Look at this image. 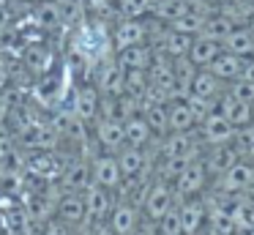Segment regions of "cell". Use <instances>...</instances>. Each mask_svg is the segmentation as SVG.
Returning a JSON list of instances; mask_svg holds the SVG:
<instances>
[{"mask_svg": "<svg viewBox=\"0 0 254 235\" xmlns=\"http://www.w3.org/2000/svg\"><path fill=\"white\" fill-rule=\"evenodd\" d=\"M96 140L101 148L110 153H118L126 145V131H123V120L118 118H96Z\"/></svg>", "mask_w": 254, "mask_h": 235, "instance_id": "cell-11", "label": "cell"}, {"mask_svg": "<svg viewBox=\"0 0 254 235\" xmlns=\"http://www.w3.org/2000/svg\"><path fill=\"white\" fill-rule=\"evenodd\" d=\"M238 158H241L238 148L232 145V142H224V145H210L208 151H205L202 161H205V167H208L210 178H219V175L224 172V169H230Z\"/></svg>", "mask_w": 254, "mask_h": 235, "instance_id": "cell-10", "label": "cell"}, {"mask_svg": "<svg viewBox=\"0 0 254 235\" xmlns=\"http://www.w3.org/2000/svg\"><path fill=\"white\" fill-rule=\"evenodd\" d=\"M134 235H159V230H156V224L150 222V224H145V227H137V233Z\"/></svg>", "mask_w": 254, "mask_h": 235, "instance_id": "cell-42", "label": "cell"}, {"mask_svg": "<svg viewBox=\"0 0 254 235\" xmlns=\"http://www.w3.org/2000/svg\"><path fill=\"white\" fill-rule=\"evenodd\" d=\"M241 235H254V227H252V230H246V233H241Z\"/></svg>", "mask_w": 254, "mask_h": 235, "instance_id": "cell-45", "label": "cell"}, {"mask_svg": "<svg viewBox=\"0 0 254 235\" xmlns=\"http://www.w3.org/2000/svg\"><path fill=\"white\" fill-rule=\"evenodd\" d=\"M107 44H110V38H107V30L101 25H85L82 30L77 33V41H74V47H77V52L82 55V58L88 60H96L101 52L107 49Z\"/></svg>", "mask_w": 254, "mask_h": 235, "instance_id": "cell-8", "label": "cell"}, {"mask_svg": "<svg viewBox=\"0 0 254 235\" xmlns=\"http://www.w3.org/2000/svg\"><path fill=\"white\" fill-rule=\"evenodd\" d=\"M205 19H208V16L194 14V11H183L178 19L170 22V27H172V30H181V33H189V36H199V30H202Z\"/></svg>", "mask_w": 254, "mask_h": 235, "instance_id": "cell-35", "label": "cell"}, {"mask_svg": "<svg viewBox=\"0 0 254 235\" xmlns=\"http://www.w3.org/2000/svg\"><path fill=\"white\" fill-rule=\"evenodd\" d=\"M6 82H8V71L3 69V63H0V87H6Z\"/></svg>", "mask_w": 254, "mask_h": 235, "instance_id": "cell-43", "label": "cell"}, {"mask_svg": "<svg viewBox=\"0 0 254 235\" xmlns=\"http://www.w3.org/2000/svg\"><path fill=\"white\" fill-rule=\"evenodd\" d=\"M139 227V208L121 200L110 211V233L112 235H134Z\"/></svg>", "mask_w": 254, "mask_h": 235, "instance_id": "cell-9", "label": "cell"}, {"mask_svg": "<svg viewBox=\"0 0 254 235\" xmlns=\"http://www.w3.org/2000/svg\"><path fill=\"white\" fill-rule=\"evenodd\" d=\"M96 87H99L101 96H121V93L126 90V85H123V69L118 63L101 66L99 79H96Z\"/></svg>", "mask_w": 254, "mask_h": 235, "instance_id": "cell-21", "label": "cell"}, {"mask_svg": "<svg viewBox=\"0 0 254 235\" xmlns=\"http://www.w3.org/2000/svg\"><path fill=\"white\" fill-rule=\"evenodd\" d=\"M194 158H199V156H161V161L156 164V178L170 180L172 183V180H175L178 175L194 161Z\"/></svg>", "mask_w": 254, "mask_h": 235, "instance_id": "cell-29", "label": "cell"}, {"mask_svg": "<svg viewBox=\"0 0 254 235\" xmlns=\"http://www.w3.org/2000/svg\"><path fill=\"white\" fill-rule=\"evenodd\" d=\"M186 101H189V107H191V112H194V120H197V126L202 123V120L216 109V101H208V98H199V96H189Z\"/></svg>", "mask_w": 254, "mask_h": 235, "instance_id": "cell-38", "label": "cell"}, {"mask_svg": "<svg viewBox=\"0 0 254 235\" xmlns=\"http://www.w3.org/2000/svg\"><path fill=\"white\" fill-rule=\"evenodd\" d=\"M252 183H254V161H249V158H238L230 169H224L216 178V186L224 189L227 194H243Z\"/></svg>", "mask_w": 254, "mask_h": 235, "instance_id": "cell-4", "label": "cell"}, {"mask_svg": "<svg viewBox=\"0 0 254 235\" xmlns=\"http://www.w3.org/2000/svg\"><path fill=\"white\" fill-rule=\"evenodd\" d=\"M224 90H227L224 82H221L216 74H210L208 69H197V74H194V79H191V96L216 101V98H219Z\"/></svg>", "mask_w": 254, "mask_h": 235, "instance_id": "cell-18", "label": "cell"}, {"mask_svg": "<svg viewBox=\"0 0 254 235\" xmlns=\"http://www.w3.org/2000/svg\"><path fill=\"white\" fill-rule=\"evenodd\" d=\"M22 63L28 66L30 71H36V74H47V71L52 69V52L47 47L30 44V47H25V52H22Z\"/></svg>", "mask_w": 254, "mask_h": 235, "instance_id": "cell-28", "label": "cell"}, {"mask_svg": "<svg viewBox=\"0 0 254 235\" xmlns=\"http://www.w3.org/2000/svg\"><path fill=\"white\" fill-rule=\"evenodd\" d=\"M39 16H41V22H44L47 27H52V25H61V22H66V14H63V5L61 3H44L39 8Z\"/></svg>", "mask_w": 254, "mask_h": 235, "instance_id": "cell-37", "label": "cell"}, {"mask_svg": "<svg viewBox=\"0 0 254 235\" xmlns=\"http://www.w3.org/2000/svg\"><path fill=\"white\" fill-rule=\"evenodd\" d=\"M208 180H210V172H208V167H205L202 156L194 158V161L172 180V189H175L178 202L189 200V197H199L205 189H208Z\"/></svg>", "mask_w": 254, "mask_h": 235, "instance_id": "cell-1", "label": "cell"}, {"mask_svg": "<svg viewBox=\"0 0 254 235\" xmlns=\"http://www.w3.org/2000/svg\"><path fill=\"white\" fill-rule=\"evenodd\" d=\"M85 213H88L90 219H107L112 211V197H110V189H104V186H99L93 180V183L85 186Z\"/></svg>", "mask_w": 254, "mask_h": 235, "instance_id": "cell-13", "label": "cell"}, {"mask_svg": "<svg viewBox=\"0 0 254 235\" xmlns=\"http://www.w3.org/2000/svg\"><path fill=\"white\" fill-rule=\"evenodd\" d=\"M50 202L44 200V197H36L33 202H30V213H33V216H39V219H44V216H50Z\"/></svg>", "mask_w": 254, "mask_h": 235, "instance_id": "cell-40", "label": "cell"}, {"mask_svg": "<svg viewBox=\"0 0 254 235\" xmlns=\"http://www.w3.org/2000/svg\"><path fill=\"white\" fill-rule=\"evenodd\" d=\"M235 131H238V126H232L230 120H227L221 112H216V109L197 126V134H199V140H202L205 148L232 142V140H235Z\"/></svg>", "mask_w": 254, "mask_h": 235, "instance_id": "cell-3", "label": "cell"}, {"mask_svg": "<svg viewBox=\"0 0 254 235\" xmlns=\"http://www.w3.org/2000/svg\"><path fill=\"white\" fill-rule=\"evenodd\" d=\"M232 216H235V224H238L241 233L252 230L254 227V200H249V197L235 200V205H232Z\"/></svg>", "mask_w": 254, "mask_h": 235, "instance_id": "cell-34", "label": "cell"}, {"mask_svg": "<svg viewBox=\"0 0 254 235\" xmlns=\"http://www.w3.org/2000/svg\"><path fill=\"white\" fill-rule=\"evenodd\" d=\"M99 101H101V93L96 85H82L74 96V107L71 112L77 115L79 120H96L99 118Z\"/></svg>", "mask_w": 254, "mask_h": 235, "instance_id": "cell-15", "label": "cell"}, {"mask_svg": "<svg viewBox=\"0 0 254 235\" xmlns=\"http://www.w3.org/2000/svg\"><path fill=\"white\" fill-rule=\"evenodd\" d=\"M227 90H230L232 96H238L241 101H249V104H254V82L243 79V77H238V79H232Z\"/></svg>", "mask_w": 254, "mask_h": 235, "instance_id": "cell-39", "label": "cell"}, {"mask_svg": "<svg viewBox=\"0 0 254 235\" xmlns=\"http://www.w3.org/2000/svg\"><path fill=\"white\" fill-rule=\"evenodd\" d=\"M118 164H121L123 178H137V175H142V172H148V169H150L145 151H142V148H137V145H128V142L118 151Z\"/></svg>", "mask_w": 254, "mask_h": 235, "instance_id": "cell-14", "label": "cell"}, {"mask_svg": "<svg viewBox=\"0 0 254 235\" xmlns=\"http://www.w3.org/2000/svg\"><path fill=\"white\" fill-rule=\"evenodd\" d=\"M178 211H181V227L183 235H199L208 227V202L199 197H189V200L178 202Z\"/></svg>", "mask_w": 254, "mask_h": 235, "instance_id": "cell-5", "label": "cell"}, {"mask_svg": "<svg viewBox=\"0 0 254 235\" xmlns=\"http://www.w3.org/2000/svg\"><path fill=\"white\" fill-rule=\"evenodd\" d=\"M175 205H178V197H175L172 183L170 180H161V178H153L148 194H145V202H142L145 219H148V222H159V219Z\"/></svg>", "mask_w": 254, "mask_h": 235, "instance_id": "cell-2", "label": "cell"}, {"mask_svg": "<svg viewBox=\"0 0 254 235\" xmlns=\"http://www.w3.org/2000/svg\"><path fill=\"white\" fill-rule=\"evenodd\" d=\"M232 22L227 19L224 14H219V11H213V14L205 19V25H202V30H199V36H205V38H213V41H224L227 36H230V30H232Z\"/></svg>", "mask_w": 254, "mask_h": 235, "instance_id": "cell-31", "label": "cell"}, {"mask_svg": "<svg viewBox=\"0 0 254 235\" xmlns=\"http://www.w3.org/2000/svg\"><path fill=\"white\" fill-rule=\"evenodd\" d=\"M167 112H170V131H191L197 129V120H194V112L189 107V101H170L167 104Z\"/></svg>", "mask_w": 254, "mask_h": 235, "instance_id": "cell-24", "label": "cell"}, {"mask_svg": "<svg viewBox=\"0 0 254 235\" xmlns=\"http://www.w3.org/2000/svg\"><path fill=\"white\" fill-rule=\"evenodd\" d=\"M123 85H126L123 93H131V96L142 98L145 90H148V85H150L148 69H128V71H123Z\"/></svg>", "mask_w": 254, "mask_h": 235, "instance_id": "cell-33", "label": "cell"}, {"mask_svg": "<svg viewBox=\"0 0 254 235\" xmlns=\"http://www.w3.org/2000/svg\"><path fill=\"white\" fill-rule=\"evenodd\" d=\"M142 118L148 120L150 131H153L156 137L170 134V112H167V104H145Z\"/></svg>", "mask_w": 254, "mask_h": 235, "instance_id": "cell-27", "label": "cell"}, {"mask_svg": "<svg viewBox=\"0 0 254 235\" xmlns=\"http://www.w3.org/2000/svg\"><path fill=\"white\" fill-rule=\"evenodd\" d=\"M156 230H159V235H183V227H181V211L175 208H170V211L164 213V216L159 219V222H153Z\"/></svg>", "mask_w": 254, "mask_h": 235, "instance_id": "cell-36", "label": "cell"}, {"mask_svg": "<svg viewBox=\"0 0 254 235\" xmlns=\"http://www.w3.org/2000/svg\"><path fill=\"white\" fill-rule=\"evenodd\" d=\"M216 112H221L227 120H230L232 126H246L254 120V104L249 101H241L238 96H232L230 90H224L219 98H216Z\"/></svg>", "mask_w": 254, "mask_h": 235, "instance_id": "cell-6", "label": "cell"}, {"mask_svg": "<svg viewBox=\"0 0 254 235\" xmlns=\"http://www.w3.org/2000/svg\"><path fill=\"white\" fill-rule=\"evenodd\" d=\"M243 79L254 82V58H246V63H243V71H241Z\"/></svg>", "mask_w": 254, "mask_h": 235, "instance_id": "cell-41", "label": "cell"}, {"mask_svg": "<svg viewBox=\"0 0 254 235\" xmlns=\"http://www.w3.org/2000/svg\"><path fill=\"white\" fill-rule=\"evenodd\" d=\"M58 216L63 219L66 224H79L88 219V213H85V200L82 194H63L61 202H58Z\"/></svg>", "mask_w": 254, "mask_h": 235, "instance_id": "cell-25", "label": "cell"}, {"mask_svg": "<svg viewBox=\"0 0 254 235\" xmlns=\"http://www.w3.org/2000/svg\"><path fill=\"white\" fill-rule=\"evenodd\" d=\"M208 3H210V5H216V8H219V5L224 3V0H208Z\"/></svg>", "mask_w": 254, "mask_h": 235, "instance_id": "cell-44", "label": "cell"}, {"mask_svg": "<svg viewBox=\"0 0 254 235\" xmlns=\"http://www.w3.org/2000/svg\"><path fill=\"white\" fill-rule=\"evenodd\" d=\"M123 131H126V142L128 145H137V148H145L148 142H153V131H150L148 120L142 118V112L134 115V118L123 120Z\"/></svg>", "mask_w": 254, "mask_h": 235, "instance_id": "cell-23", "label": "cell"}, {"mask_svg": "<svg viewBox=\"0 0 254 235\" xmlns=\"http://www.w3.org/2000/svg\"><path fill=\"white\" fill-rule=\"evenodd\" d=\"M208 227L213 230L216 235H241L235 224V216H232V208L230 205H216L208 208Z\"/></svg>", "mask_w": 254, "mask_h": 235, "instance_id": "cell-22", "label": "cell"}, {"mask_svg": "<svg viewBox=\"0 0 254 235\" xmlns=\"http://www.w3.org/2000/svg\"><path fill=\"white\" fill-rule=\"evenodd\" d=\"M148 41V22L142 19H121L112 30V47L115 52L126 47H134V44H145Z\"/></svg>", "mask_w": 254, "mask_h": 235, "instance_id": "cell-7", "label": "cell"}, {"mask_svg": "<svg viewBox=\"0 0 254 235\" xmlns=\"http://www.w3.org/2000/svg\"><path fill=\"white\" fill-rule=\"evenodd\" d=\"M90 175H93V180L99 186H104V189H118V186L123 183V172H121V164H118V156H99L93 161V167H90Z\"/></svg>", "mask_w": 254, "mask_h": 235, "instance_id": "cell-12", "label": "cell"}, {"mask_svg": "<svg viewBox=\"0 0 254 235\" xmlns=\"http://www.w3.org/2000/svg\"><path fill=\"white\" fill-rule=\"evenodd\" d=\"M118 66H121L123 71L128 69H148L150 63H153V47H150L148 41L145 44H134V47H126L118 52Z\"/></svg>", "mask_w": 254, "mask_h": 235, "instance_id": "cell-17", "label": "cell"}, {"mask_svg": "<svg viewBox=\"0 0 254 235\" xmlns=\"http://www.w3.org/2000/svg\"><path fill=\"white\" fill-rule=\"evenodd\" d=\"M221 47L232 55H241V58H249L254 52V27L249 25H235L230 30V36L221 41Z\"/></svg>", "mask_w": 254, "mask_h": 235, "instance_id": "cell-19", "label": "cell"}, {"mask_svg": "<svg viewBox=\"0 0 254 235\" xmlns=\"http://www.w3.org/2000/svg\"><path fill=\"white\" fill-rule=\"evenodd\" d=\"M159 0H115V11L123 19H142L145 14L153 11Z\"/></svg>", "mask_w": 254, "mask_h": 235, "instance_id": "cell-32", "label": "cell"}, {"mask_svg": "<svg viewBox=\"0 0 254 235\" xmlns=\"http://www.w3.org/2000/svg\"><path fill=\"white\" fill-rule=\"evenodd\" d=\"M90 183V164L77 161V164H68L63 169V189L68 191H85V186Z\"/></svg>", "mask_w": 254, "mask_h": 235, "instance_id": "cell-30", "label": "cell"}, {"mask_svg": "<svg viewBox=\"0 0 254 235\" xmlns=\"http://www.w3.org/2000/svg\"><path fill=\"white\" fill-rule=\"evenodd\" d=\"M249 58H254V52H252V55H249Z\"/></svg>", "mask_w": 254, "mask_h": 235, "instance_id": "cell-46", "label": "cell"}, {"mask_svg": "<svg viewBox=\"0 0 254 235\" xmlns=\"http://www.w3.org/2000/svg\"><path fill=\"white\" fill-rule=\"evenodd\" d=\"M243 63H246V58L232 55V52H227V49H224V52H219L213 60H210L208 71H210V74H216L221 82H232V79H238V77H241Z\"/></svg>", "mask_w": 254, "mask_h": 235, "instance_id": "cell-16", "label": "cell"}, {"mask_svg": "<svg viewBox=\"0 0 254 235\" xmlns=\"http://www.w3.org/2000/svg\"><path fill=\"white\" fill-rule=\"evenodd\" d=\"M219 52H224L221 41H213V38H205V36H194V44H191V49H189V58H191V63L197 66V69H208L210 60H213Z\"/></svg>", "mask_w": 254, "mask_h": 235, "instance_id": "cell-20", "label": "cell"}, {"mask_svg": "<svg viewBox=\"0 0 254 235\" xmlns=\"http://www.w3.org/2000/svg\"><path fill=\"white\" fill-rule=\"evenodd\" d=\"M194 44V36H189V33H181V30H172V27H167L164 38H161L159 47L164 49L170 58H181V55H189V49H191Z\"/></svg>", "mask_w": 254, "mask_h": 235, "instance_id": "cell-26", "label": "cell"}]
</instances>
